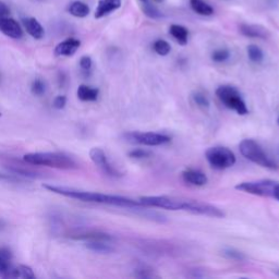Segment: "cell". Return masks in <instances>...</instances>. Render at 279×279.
Instances as JSON below:
<instances>
[{
    "mask_svg": "<svg viewBox=\"0 0 279 279\" xmlns=\"http://www.w3.org/2000/svg\"><path fill=\"white\" fill-rule=\"evenodd\" d=\"M43 187L48 191L56 193V194L71 197V199H75V200H79L82 202L115 205V206H119V208L133 209L143 208V205L140 203V201H134L132 199H128V197H124V196L103 194V193H97V192L80 191V190H74V189H69V188H65V187L52 186V184H45V186Z\"/></svg>",
    "mask_w": 279,
    "mask_h": 279,
    "instance_id": "6da1fadb",
    "label": "cell"
},
{
    "mask_svg": "<svg viewBox=\"0 0 279 279\" xmlns=\"http://www.w3.org/2000/svg\"><path fill=\"white\" fill-rule=\"evenodd\" d=\"M23 159L26 163L34 166H45V167H52L57 169H75L78 168V164L70 156L64 153L57 152H39V153H29L23 156Z\"/></svg>",
    "mask_w": 279,
    "mask_h": 279,
    "instance_id": "7a4b0ae2",
    "label": "cell"
},
{
    "mask_svg": "<svg viewBox=\"0 0 279 279\" xmlns=\"http://www.w3.org/2000/svg\"><path fill=\"white\" fill-rule=\"evenodd\" d=\"M240 153L244 155L246 159H249L252 163L259 166H262L264 168L268 169H278L279 166L275 160L266 155V153L263 151V148L260 146L259 143H256L254 140L246 139L244 140L239 145Z\"/></svg>",
    "mask_w": 279,
    "mask_h": 279,
    "instance_id": "3957f363",
    "label": "cell"
},
{
    "mask_svg": "<svg viewBox=\"0 0 279 279\" xmlns=\"http://www.w3.org/2000/svg\"><path fill=\"white\" fill-rule=\"evenodd\" d=\"M216 95L225 106L229 109L235 110L238 115L245 116L249 114L245 102L236 87L231 85H222L216 89Z\"/></svg>",
    "mask_w": 279,
    "mask_h": 279,
    "instance_id": "277c9868",
    "label": "cell"
},
{
    "mask_svg": "<svg viewBox=\"0 0 279 279\" xmlns=\"http://www.w3.org/2000/svg\"><path fill=\"white\" fill-rule=\"evenodd\" d=\"M144 208H158L168 210H188L190 199L174 196H142L139 200Z\"/></svg>",
    "mask_w": 279,
    "mask_h": 279,
    "instance_id": "5b68a950",
    "label": "cell"
},
{
    "mask_svg": "<svg viewBox=\"0 0 279 279\" xmlns=\"http://www.w3.org/2000/svg\"><path fill=\"white\" fill-rule=\"evenodd\" d=\"M209 164L215 169H227L236 164V156L229 148L224 146H214L205 153Z\"/></svg>",
    "mask_w": 279,
    "mask_h": 279,
    "instance_id": "8992f818",
    "label": "cell"
},
{
    "mask_svg": "<svg viewBox=\"0 0 279 279\" xmlns=\"http://www.w3.org/2000/svg\"><path fill=\"white\" fill-rule=\"evenodd\" d=\"M276 181L269 179H262V180H255V181H247L242 182L236 186V189L239 191L249 193V194L259 195V196H265V197H273L274 191L277 186Z\"/></svg>",
    "mask_w": 279,
    "mask_h": 279,
    "instance_id": "52a82bcc",
    "label": "cell"
},
{
    "mask_svg": "<svg viewBox=\"0 0 279 279\" xmlns=\"http://www.w3.org/2000/svg\"><path fill=\"white\" fill-rule=\"evenodd\" d=\"M125 141L132 144H141L146 146H158L170 142V138L165 134L154 132L132 131L124 134Z\"/></svg>",
    "mask_w": 279,
    "mask_h": 279,
    "instance_id": "ba28073f",
    "label": "cell"
},
{
    "mask_svg": "<svg viewBox=\"0 0 279 279\" xmlns=\"http://www.w3.org/2000/svg\"><path fill=\"white\" fill-rule=\"evenodd\" d=\"M89 157L94 164H95L98 168H100L103 173L111 175V177H117L118 173L117 170L112 167L111 164L108 161L107 156L105 152L100 147H94L89 151Z\"/></svg>",
    "mask_w": 279,
    "mask_h": 279,
    "instance_id": "9c48e42d",
    "label": "cell"
},
{
    "mask_svg": "<svg viewBox=\"0 0 279 279\" xmlns=\"http://www.w3.org/2000/svg\"><path fill=\"white\" fill-rule=\"evenodd\" d=\"M0 32L13 39H19L23 36L21 25L15 19L7 17H0Z\"/></svg>",
    "mask_w": 279,
    "mask_h": 279,
    "instance_id": "30bf717a",
    "label": "cell"
},
{
    "mask_svg": "<svg viewBox=\"0 0 279 279\" xmlns=\"http://www.w3.org/2000/svg\"><path fill=\"white\" fill-rule=\"evenodd\" d=\"M81 46V42L76 38H68L59 43L55 48L56 56H73Z\"/></svg>",
    "mask_w": 279,
    "mask_h": 279,
    "instance_id": "8fae6325",
    "label": "cell"
},
{
    "mask_svg": "<svg viewBox=\"0 0 279 279\" xmlns=\"http://www.w3.org/2000/svg\"><path fill=\"white\" fill-rule=\"evenodd\" d=\"M121 7V0H100L95 10L96 19H102Z\"/></svg>",
    "mask_w": 279,
    "mask_h": 279,
    "instance_id": "7c38bea8",
    "label": "cell"
},
{
    "mask_svg": "<svg viewBox=\"0 0 279 279\" xmlns=\"http://www.w3.org/2000/svg\"><path fill=\"white\" fill-rule=\"evenodd\" d=\"M240 33L245 36V37L251 38H262L265 39L268 37V31L264 29L263 26L260 25H252V24H241L239 26Z\"/></svg>",
    "mask_w": 279,
    "mask_h": 279,
    "instance_id": "4fadbf2b",
    "label": "cell"
},
{
    "mask_svg": "<svg viewBox=\"0 0 279 279\" xmlns=\"http://www.w3.org/2000/svg\"><path fill=\"white\" fill-rule=\"evenodd\" d=\"M182 178L184 180V182L190 183L192 186L202 187L208 183V177H206V174L200 172V170L195 169L184 170L182 173Z\"/></svg>",
    "mask_w": 279,
    "mask_h": 279,
    "instance_id": "5bb4252c",
    "label": "cell"
},
{
    "mask_svg": "<svg viewBox=\"0 0 279 279\" xmlns=\"http://www.w3.org/2000/svg\"><path fill=\"white\" fill-rule=\"evenodd\" d=\"M24 28L31 36L35 39H42L45 35V31L42 24L35 17H26L23 20Z\"/></svg>",
    "mask_w": 279,
    "mask_h": 279,
    "instance_id": "9a60e30c",
    "label": "cell"
},
{
    "mask_svg": "<svg viewBox=\"0 0 279 279\" xmlns=\"http://www.w3.org/2000/svg\"><path fill=\"white\" fill-rule=\"evenodd\" d=\"M10 259V252L6 249H0V278H9L12 267Z\"/></svg>",
    "mask_w": 279,
    "mask_h": 279,
    "instance_id": "2e32d148",
    "label": "cell"
},
{
    "mask_svg": "<svg viewBox=\"0 0 279 279\" xmlns=\"http://www.w3.org/2000/svg\"><path fill=\"white\" fill-rule=\"evenodd\" d=\"M100 91L97 88L89 87L87 85H80L78 88V97L82 102H95L98 98Z\"/></svg>",
    "mask_w": 279,
    "mask_h": 279,
    "instance_id": "e0dca14e",
    "label": "cell"
},
{
    "mask_svg": "<svg viewBox=\"0 0 279 279\" xmlns=\"http://www.w3.org/2000/svg\"><path fill=\"white\" fill-rule=\"evenodd\" d=\"M9 278H21V279H33L35 274L32 268L25 265H19V266H12Z\"/></svg>",
    "mask_w": 279,
    "mask_h": 279,
    "instance_id": "ac0fdd59",
    "label": "cell"
},
{
    "mask_svg": "<svg viewBox=\"0 0 279 279\" xmlns=\"http://www.w3.org/2000/svg\"><path fill=\"white\" fill-rule=\"evenodd\" d=\"M192 10L203 17H209L214 13V9L204 0H190Z\"/></svg>",
    "mask_w": 279,
    "mask_h": 279,
    "instance_id": "d6986e66",
    "label": "cell"
},
{
    "mask_svg": "<svg viewBox=\"0 0 279 279\" xmlns=\"http://www.w3.org/2000/svg\"><path fill=\"white\" fill-rule=\"evenodd\" d=\"M68 11L71 16L76 17H85L89 15V7L83 1H73L68 7Z\"/></svg>",
    "mask_w": 279,
    "mask_h": 279,
    "instance_id": "ffe728a7",
    "label": "cell"
},
{
    "mask_svg": "<svg viewBox=\"0 0 279 279\" xmlns=\"http://www.w3.org/2000/svg\"><path fill=\"white\" fill-rule=\"evenodd\" d=\"M169 33L180 45H186L188 43L189 31L184 26L173 24L169 29Z\"/></svg>",
    "mask_w": 279,
    "mask_h": 279,
    "instance_id": "44dd1931",
    "label": "cell"
},
{
    "mask_svg": "<svg viewBox=\"0 0 279 279\" xmlns=\"http://www.w3.org/2000/svg\"><path fill=\"white\" fill-rule=\"evenodd\" d=\"M87 249H89L93 252H96V253H102V254H108L114 252V247L110 244H107V241L103 240H94V241H87Z\"/></svg>",
    "mask_w": 279,
    "mask_h": 279,
    "instance_id": "7402d4cb",
    "label": "cell"
},
{
    "mask_svg": "<svg viewBox=\"0 0 279 279\" xmlns=\"http://www.w3.org/2000/svg\"><path fill=\"white\" fill-rule=\"evenodd\" d=\"M247 56H249V59L252 62H255V64H260L264 59V53L259 46L256 45H250L247 47Z\"/></svg>",
    "mask_w": 279,
    "mask_h": 279,
    "instance_id": "603a6c76",
    "label": "cell"
},
{
    "mask_svg": "<svg viewBox=\"0 0 279 279\" xmlns=\"http://www.w3.org/2000/svg\"><path fill=\"white\" fill-rule=\"evenodd\" d=\"M153 48H154L157 55L159 56H167L170 51H172L170 44L164 39H157L154 45H153Z\"/></svg>",
    "mask_w": 279,
    "mask_h": 279,
    "instance_id": "cb8c5ba5",
    "label": "cell"
},
{
    "mask_svg": "<svg viewBox=\"0 0 279 279\" xmlns=\"http://www.w3.org/2000/svg\"><path fill=\"white\" fill-rule=\"evenodd\" d=\"M8 168H9V170H10L11 173L16 174L23 175V177H28V178H36V177H39L37 173H34V172H32V170L21 167V166L10 165Z\"/></svg>",
    "mask_w": 279,
    "mask_h": 279,
    "instance_id": "d4e9b609",
    "label": "cell"
},
{
    "mask_svg": "<svg viewBox=\"0 0 279 279\" xmlns=\"http://www.w3.org/2000/svg\"><path fill=\"white\" fill-rule=\"evenodd\" d=\"M143 12L145 13V16L151 17V19H159V17H163V13L148 1L143 3Z\"/></svg>",
    "mask_w": 279,
    "mask_h": 279,
    "instance_id": "484cf974",
    "label": "cell"
},
{
    "mask_svg": "<svg viewBox=\"0 0 279 279\" xmlns=\"http://www.w3.org/2000/svg\"><path fill=\"white\" fill-rule=\"evenodd\" d=\"M230 57V52H229L228 49H217L213 53H211V59L215 62H224L229 59Z\"/></svg>",
    "mask_w": 279,
    "mask_h": 279,
    "instance_id": "4316f807",
    "label": "cell"
},
{
    "mask_svg": "<svg viewBox=\"0 0 279 279\" xmlns=\"http://www.w3.org/2000/svg\"><path fill=\"white\" fill-rule=\"evenodd\" d=\"M134 276L138 278H158V275H156L153 269L147 267L137 268L134 272Z\"/></svg>",
    "mask_w": 279,
    "mask_h": 279,
    "instance_id": "83f0119b",
    "label": "cell"
},
{
    "mask_svg": "<svg viewBox=\"0 0 279 279\" xmlns=\"http://www.w3.org/2000/svg\"><path fill=\"white\" fill-rule=\"evenodd\" d=\"M31 89H32V93L36 96H42L43 94L46 91V85L43 82L42 80H35L33 81L32 87H31Z\"/></svg>",
    "mask_w": 279,
    "mask_h": 279,
    "instance_id": "f1b7e54d",
    "label": "cell"
},
{
    "mask_svg": "<svg viewBox=\"0 0 279 279\" xmlns=\"http://www.w3.org/2000/svg\"><path fill=\"white\" fill-rule=\"evenodd\" d=\"M223 254L226 256V258L233 260V261H244L245 259L244 253H241V252L237 251L235 249H225L223 251Z\"/></svg>",
    "mask_w": 279,
    "mask_h": 279,
    "instance_id": "f546056e",
    "label": "cell"
},
{
    "mask_svg": "<svg viewBox=\"0 0 279 279\" xmlns=\"http://www.w3.org/2000/svg\"><path fill=\"white\" fill-rule=\"evenodd\" d=\"M193 100H194L195 104L199 105L202 108H209V101L208 100L204 94H202L200 92H196L193 94Z\"/></svg>",
    "mask_w": 279,
    "mask_h": 279,
    "instance_id": "4dcf8cb0",
    "label": "cell"
},
{
    "mask_svg": "<svg viewBox=\"0 0 279 279\" xmlns=\"http://www.w3.org/2000/svg\"><path fill=\"white\" fill-rule=\"evenodd\" d=\"M80 67L84 71H89L92 68V59L88 56H83L80 59Z\"/></svg>",
    "mask_w": 279,
    "mask_h": 279,
    "instance_id": "1f68e13d",
    "label": "cell"
},
{
    "mask_svg": "<svg viewBox=\"0 0 279 279\" xmlns=\"http://www.w3.org/2000/svg\"><path fill=\"white\" fill-rule=\"evenodd\" d=\"M67 104V98L65 96H57L55 98V101H53V107L56 108V109H62V108H65Z\"/></svg>",
    "mask_w": 279,
    "mask_h": 279,
    "instance_id": "d6a6232c",
    "label": "cell"
},
{
    "mask_svg": "<svg viewBox=\"0 0 279 279\" xmlns=\"http://www.w3.org/2000/svg\"><path fill=\"white\" fill-rule=\"evenodd\" d=\"M150 155V153L143 150H136L130 153V156L133 157V158H144V157H147Z\"/></svg>",
    "mask_w": 279,
    "mask_h": 279,
    "instance_id": "836d02e7",
    "label": "cell"
},
{
    "mask_svg": "<svg viewBox=\"0 0 279 279\" xmlns=\"http://www.w3.org/2000/svg\"><path fill=\"white\" fill-rule=\"evenodd\" d=\"M0 180H4V181H11V182L20 181V179L15 177L13 174H0Z\"/></svg>",
    "mask_w": 279,
    "mask_h": 279,
    "instance_id": "e575fe53",
    "label": "cell"
},
{
    "mask_svg": "<svg viewBox=\"0 0 279 279\" xmlns=\"http://www.w3.org/2000/svg\"><path fill=\"white\" fill-rule=\"evenodd\" d=\"M9 8L7 7L6 3H3L2 1H0V17H7L9 15Z\"/></svg>",
    "mask_w": 279,
    "mask_h": 279,
    "instance_id": "d590c367",
    "label": "cell"
},
{
    "mask_svg": "<svg viewBox=\"0 0 279 279\" xmlns=\"http://www.w3.org/2000/svg\"><path fill=\"white\" fill-rule=\"evenodd\" d=\"M277 201H279V182L277 183V186L275 188V191H274V196Z\"/></svg>",
    "mask_w": 279,
    "mask_h": 279,
    "instance_id": "8d00e7d4",
    "label": "cell"
},
{
    "mask_svg": "<svg viewBox=\"0 0 279 279\" xmlns=\"http://www.w3.org/2000/svg\"><path fill=\"white\" fill-rule=\"evenodd\" d=\"M155 2H157V3H161V2H164L165 0H154Z\"/></svg>",
    "mask_w": 279,
    "mask_h": 279,
    "instance_id": "74e56055",
    "label": "cell"
},
{
    "mask_svg": "<svg viewBox=\"0 0 279 279\" xmlns=\"http://www.w3.org/2000/svg\"><path fill=\"white\" fill-rule=\"evenodd\" d=\"M141 1H142L143 3H145V2H147V1H148V0H141Z\"/></svg>",
    "mask_w": 279,
    "mask_h": 279,
    "instance_id": "f35d334b",
    "label": "cell"
},
{
    "mask_svg": "<svg viewBox=\"0 0 279 279\" xmlns=\"http://www.w3.org/2000/svg\"><path fill=\"white\" fill-rule=\"evenodd\" d=\"M276 274H277V275L279 276V271H276Z\"/></svg>",
    "mask_w": 279,
    "mask_h": 279,
    "instance_id": "ab89813d",
    "label": "cell"
},
{
    "mask_svg": "<svg viewBox=\"0 0 279 279\" xmlns=\"http://www.w3.org/2000/svg\"><path fill=\"white\" fill-rule=\"evenodd\" d=\"M278 124H279V118H278Z\"/></svg>",
    "mask_w": 279,
    "mask_h": 279,
    "instance_id": "60d3db41",
    "label": "cell"
},
{
    "mask_svg": "<svg viewBox=\"0 0 279 279\" xmlns=\"http://www.w3.org/2000/svg\"><path fill=\"white\" fill-rule=\"evenodd\" d=\"M0 116H1V114H0Z\"/></svg>",
    "mask_w": 279,
    "mask_h": 279,
    "instance_id": "b9f144b4",
    "label": "cell"
}]
</instances>
